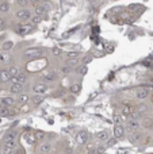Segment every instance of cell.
<instances>
[{"mask_svg": "<svg viewBox=\"0 0 153 154\" xmlns=\"http://www.w3.org/2000/svg\"><path fill=\"white\" fill-rule=\"evenodd\" d=\"M77 60L79 58H69L68 60V64H77Z\"/></svg>", "mask_w": 153, "mask_h": 154, "instance_id": "74e56055", "label": "cell"}, {"mask_svg": "<svg viewBox=\"0 0 153 154\" xmlns=\"http://www.w3.org/2000/svg\"><path fill=\"white\" fill-rule=\"evenodd\" d=\"M21 1H25V0H19V3H21Z\"/></svg>", "mask_w": 153, "mask_h": 154, "instance_id": "7bdbcfd3", "label": "cell"}, {"mask_svg": "<svg viewBox=\"0 0 153 154\" xmlns=\"http://www.w3.org/2000/svg\"><path fill=\"white\" fill-rule=\"evenodd\" d=\"M42 49L41 47H30V49H27V50H25V57H27V58H31V57H37V56H41L42 54Z\"/></svg>", "mask_w": 153, "mask_h": 154, "instance_id": "6da1fadb", "label": "cell"}, {"mask_svg": "<svg viewBox=\"0 0 153 154\" xmlns=\"http://www.w3.org/2000/svg\"><path fill=\"white\" fill-rule=\"evenodd\" d=\"M92 60V57H87V58H86V60H84V62H86V64H87V62H90Z\"/></svg>", "mask_w": 153, "mask_h": 154, "instance_id": "ab89813d", "label": "cell"}, {"mask_svg": "<svg viewBox=\"0 0 153 154\" xmlns=\"http://www.w3.org/2000/svg\"><path fill=\"white\" fill-rule=\"evenodd\" d=\"M142 126L145 128H152L153 127V120L150 118H145L142 119Z\"/></svg>", "mask_w": 153, "mask_h": 154, "instance_id": "ac0fdd59", "label": "cell"}, {"mask_svg": "<svg viewBox=\"0 0 153 154\" xmlns=\"http://www.w3.org/2000/svg\"><path fill=\"white\" fill-rule=\"evenodd\" d=\"M149 95V91L148 88H138L137 92H136V98L140 99V100H142V99H146Z\"/></svg>", "mask_w": 153, "mask_h": 154, "instance_id": "ba28073f", "label": "cell"}, {"mask_svg": "<svg viewBox=\"0 0 153 154\" xmlns=\"http://www.w3.org/2000/svg\"><path fill=\"white\" fill-rule=\"evenodd\" d=\"M132 111H133L132 108L129 107V106H126V107L123 108V111H122V112H123V115H126V116H128V115H130V114H132Z\"/></svg>", "mask_w": 153, "mask_h": 154, "instance_id": "4dcf8cb0", "label": "cell"}, {"mask_svg": "<svg viewBox=\"0 0 153 154\" xmlns=\"http://www.w3.org/2000/svg\"><path fill=\"white\" fill-rule=\"evenodd\" d=\"M112 120H114V123H115V124H121V123H122V116H121L119 114H115V115H114V118H112Z\"/></svg>", "mask_w": 153, "mask_h": 154, "instance_id": "4316f807", "label": "cell"}, {"mask_svg": "<svg viewBox=\"0 0 153 154\" xmlns=\"http://www.w3.org/2000/svg\"><path fill=\"white\" fill-rule=\"evenodd\" d=\"M4 25V21H3V19H1V18H0V27H1V26Z\"/></svg>", "mask_w": 153, "mask_h": 154, "instance_id": "60d3db41", "label": "cell"}, {"mask_svg": "<svg viewBox=\"0 0 153 154\" xmlns=\"http://www.w3.org/2000/svg\"><path fill=\"white\" fill-rule=\"evenodd\" d=\"M87 141H88V133L87 131H79V133L76 134V142L79 145L87 143Z\"/></svg>", "mask_w": 153, "mask_h": 154, "instance_id": "277c9868", "label": "cell"}, {"mask_svg": "<svg viewBox=\"0 0 153 154\" xmlns=\"http://www.w3.org/2000/svg\"><path fill=\"white\" fill-rule=\"evenodd\" d=\"M80 88H82L80 84H73V85L71 87V92L73 93V95H76V93L80 92Z\"/></svg>", "mask_w": 153, "mask_h": 154, "instance_id": "603a6c76", "label": "cell"}, {"mask_svg": "<svg viewBox=\"0 0 153 154\" xmlns=\"http://www.w3.org/2000/svg\"><path fill=\"white\" fill-rule=\"evenodd\" d=\"M26 80H27V77L25 73H18V76L14 77V82H16V84H25Z\"/></svg>", "mask_w": 153, "mask_h": 154, "instance_id": "5bb4252c", "label": "cell"}, {"mask_svg": "<svg viewBox=\"0 0 153 154\" xmlns=\"http://www.w3.org/2000/svg\"><path fill=\"white\" fill-rule=\"evenodd\" d=\"M16 16L19 19H22V21H26V19H30L31 18V12L27 8H22V10L16 11Z\"/></svg>", "mask_w": 153, "mask_h": 154, "instance_id": "5b68a950", "label": "cell"}, {"mask_svg": "<svg viewBox=\"0 0 153 154\" xmlns=\"http://www.w3.org/2000/svg\"><path fill=\"white\" fill-rule=\"evenodd\" d=\"M141 138H142V134L138 133V131H132L129 134V141L130 142H140Z\"/></svg>", "mask_w": 153, "mask_h": 154, "instance_id": "9c48e42d", "label": "cell"}, {"mask_svg": "<svg viewBox=\"0 0 153 154\" xmlns=\"http://www.w3.org/2000/svg\"><path fill=\"white\" fill-rule=\"evenodd\" d=\"M96 138L99 139V141H107L108 139V131H106V130L99 131V133L96 134Z\"/></svg>", "mask_w": 153, "mask_h": 154, "instance_id": "e0dca14e", "label": "cell"}, {"mask_svg": "<svg viewBox=\"0 0 153 154\" xmlns=\"http://www.w3.org/2000/svg\"><path fill=\"white\" fill-rule=\"evenodd\" d=\"M34 137H35V141H42V139L45 138V133L43 131H35Z\"/></svg>", "mask_w": 153, "mask_h": 154, "instance_id": "d4e9b609", "label": "cell"}, {"mask_svg": "<svg viewBox=\"0 0 153 154\" xmlns=\"http://www.w3.org/2000/svg\"><path fill=\"white\" fill-rule=\"evenodd\" d=\"M12 45H14V43L11 41H7V42H4V45L1 46V49H3V50H10L11 47H12Z\"/></svg>", "mask_w": 153, "mask_h": 154, "instance_id": "f1b7e54d", "label": "cell"}, {"mask_svg": "<svg viewBox=\"0 0 153 154\" xmlns=\"http://www.w3.org/2000/svg\"><path fill=\"white\" fill-rule=\"evenodd\" d=\"M15 104V99L14 98H4L3 100H0V106L1 107H12Z\"/></svg>", "mask_w": 153, "mask_h": 154, "instance_id": "30bf717a", "label": "cell"}, {"mask_svg": "<svg viewBox=\"0 0 153 154\" xmlns=\"http://www.w3.org/2000/svg\"><path fill=\"white\" fill-rule=\"evenodd\" d=\"M45 7H42V5H37L35 7V15H39V16H43L45 15Z\"/></svg>", "mask_w": 153, "mask_h": 154, "instance_id": "7402d4cb", "label": "cell"}, {"mask_svg": "<svg viewBox=\"0 0 153 154\" xmlns=\"http://www.w3.org/2000/svg\"><path fill=\"white\" fill-rule=\"evenodd\" d=\"M41 19H42V16L35 15V14H34V16L31 18V22H33L34 25H37V23H39V22H41Z\"/></svg>", "mask_w": 153, "mask_h": 154, "instance_id": "f546056e", "label": "cell"}, {"mask_svg": "<svg viewBox=\"0 0 153 154\" xmlns=\"http://www.w3.org/2000/svg\"><path fill=\"white\" fill-rule=\"evenodd\" d=\"M130 116H132V119H138V116H140V112H138V111H132Z\"/></svg>", "mask_w": 153, "mask_h": 154, "instance_id": "e575fe53", "label": "cell"}, {"mask_svg": "<svg viewBox=\"0 0 153 154\" xmlns=\"http://www.w3.org/2000/svg\"><path fill=\"white\" fill-rule=\"evenodd\" d=\"M117 143V138H111V139H107V145L108 146H114Z\"/></svg>", "mask_w": 153, "mask_h": 154, "instance_id": "836d02e7", "label": "cell"}, {"mask_svg": "<svg viewBox=\"0 0 153 154\" xmlns=\"http://www.w3.org/2000/svg\"><path fill=\"white\" fill-rule=\"evenodd\" d=\"M42 102H43V96H42V95H35V96L33 98V103H34V104H41Z\"/></svg>", "mask_w": 153, "mask_h": 154, "instance_id": "cb8c5ba5", "label": "cell"}, {"mask_svg": "<svg viewBox=\"0 0 153 154\" xmlns=\"http://www.w3.org/2000/svg\"><path fill=\"white\" fill-rule=\"evenodd\" d=\"M16 30H18V34L19 35H26V34H29L31 30H33V25H27V23H22L16 27Z\"/></svg>", "mask_w": 153, "mask_h": 154, "instance_id": "3957f363", "label": "cell"}, {"mask_svg": "<svg viewBox=\"0 0 153 154\" xmlns=\"http://www.w3.org/2000/svg\"><path fill=\"white\" fill-rule=\"evenodd\" d=\"M8 72H10V76L11 77H16V76H18V73H19V70H18V68H16V66H12Z\"/></svg>", "mask_w": 153, "mask_h": 154, "instance_id": "83f0119b", "label": "cell"}, {"mask_svg": "<svg viewBox=\"0 0 153 154\" xmlns=\"http://www.w3.org/2000/svg\"><path fill=\"white\" fill-rule=\"evenodd\" d=\"M138 127H140V122H138L137 119H132V120H129V123H128V131L129 133H132V131H134V130H137Z\"/></svg>", "mask_w": 153, "mask_h": 154, "instance_id": "8fae6325", "label": "cell"}, {"mask_svg": "<svg viewBox=\"0 0 153 154\" xmlns=\"http://www.w3.org/2000/svg\"><path fill=\"white\" fill-rule=\"evenodd\" d=\"M10 80H11V76H10V72H8V70H5V69L0 70V81L8 82Z\"/></svg>", "mask_w": 153, "mask_h": 154, "instance_id": "7c38bea8", "label": "cell"}, {"mask_svg": "<svg viewBox=\"0 0 153 154\" xmlns=\"http://www.w3.org/2000/svg\"><path fill=\"white\" fill-rule=\"evenodd\" d=\"M0 116H3V118L11 116V110H8V107H1V110H0Z\"/></svg>", "mask_w": 153, "mask_h": 154, "instance_id": "d6986e66", "label": "cell"}, {"mask_svg": "<svg viewBox=\"0 0 153 154\" xmlns=\"http://www.w3.org/2000/svg\"><path fill=\"white\" fill-rule=\"evenodd\" d=\"M29 99H30V98H29V95H26V93H25V95H21V96H19L18 102L21 103V104H26V103L29 102Z\"/></svg>", "mask_w": 153, "mask_h": 154, "instance_id": "484cf974", "label": "cell"}, {"mask_svg": "<svg viewBox=\"0 0 153 154\" xmlns=\"http://www.w3.org/2000/svg\"><path fill=\"white\" fill-rule=\"evenodd\" d=\"M137 111H138L140 114H141V112H145V111H146V106H144V104H142V106H140Z\"/></svg>", "mask_w": 153, "mask_h": 154, "instance_id": "8d00e7d4", "label": "cell"}, {"mask_svg": "<svg viewBox=\"0 0 153 154\" xmlns=\"http://www.w3.org/2000/svg\"><path fill=\"white\" fill-rule=\"evenodd\" d=\"M125 134H126V130H125V127L122 124H115V127H114V138L122 139L125 137Z\"/></svg>", "mask_w": 153, "mask_h": 154, "instance_id": "7a4b0ae2", "label": "cell"}, {"mask_svg": "<svg viewBox=\"0 0 153 154\" xmlns=\"http://www.w3.org/2000/svg\"><path fill=\"white\" fill-rule=\"evenodd\" d=\"M16 135H18V133H16V131H8V133L4 135V138H3V143H10V142H15Z\"/></svg>", "mask_w": 153, "mask_h": 154, "instance_id": "8992f818", "label": "cell"}, {"mask_svg": "<svg viewBox=\"0 0 153 154\" xmlns=\"http://www.w3.org/2000/svg\"><path fill=\"white\" fill-rule=\"evenodd\" d=\"M56 78H57V73L56 72H50V73H47V74H45L46 81H54Z\"/></svg>", "mask_w": 153, "mask_h": 154, "instance_id": "44dd1931", "label": "cell"}, {"mask_svg": "<svg viewBox=\"0 0 153 154\" xmlns=\"http://www.w3.org/2000/svg\"><path fill=\"white\" fill-rule=\"evenodd\" d=\"M33 91L35 95H43V93L47 92V85L46 84H37V85H34Z\"/></svg>", "mask_w": 153, "mask_h": 154, "instance_id": "52a82bcc", "label": "cell"}, {"mask_svg": "<svg viewBox=\"0 0 153 154\" xmlns=\"http://www.w3.org/2000/svg\"><path fill=\"white\" fill-rule=\"evenodd\" d=\"M87 70H88V68L86 66V65H83V66L80 68V69H79V73H80V74H83V76H84V74L87 73Z\"/></svg>", "mask_w": 153, "mask_h": 154, "instance_id": "d6a6232c", "label": "cell"}, {"mask_svg": "<svg viewBox=\"0 0 153 154\" xmlns=\"http://www.w3.org/2000/svg\"><path fill=\"white\" fill-rule=\"evenodd\" d=\"M10 10V4L7 3V1H0V12H8Z\"/></svg>", "mask_w": 153, "mask_h": 154, "instance_id": "ffe728a7", "label": "cell"}, {"mask_svg": "<svg viewBox=\"0 0 153 154\" xmlns=\"http://www.w3.org/2000/svg\"><path fill=\"white\" fill-rule=\"evenodd\" d=\"M22 89H23V84H16V82H14L10 88V92L12 95H15V93H21Z\"/></svg>", "mask_w": 153, "mask_h": 154, "instance_id": "4fadbf2b", "label": "cell"}, {"mask_svg": "<svg viewBox=\"0 0 153 154\" xmlns=\"http://www.w3.org/2000/svg\"><path fill=\"white\" fill-rule=\"evenodd\" d=\"M68 58H79V53L71 51V53H68Z\"/></svg>", "mask_w": 153, "mask_h": 154, "instance_id": "1f68e13d", "label": "cell"}, {"mask_svg": "<svg viewBox=\"0 0 153 154\" xmlns=\"http://www.w3.org/2000/svg\"><path fill=\"white\" fill-rule=\"evenodd\" d=\"M25 139H26V142L27 143H30V145H34L37 142L35 141V137H34V133H27L25 134Z\"/></svg>", "mask_w": 153, "mask_h": 154, "instance_id": "2e32d148", "label": "cell"}, {"mask_svg": "<svg viewBox=\"0 0 153 154\" xmlns=\"http://www.w3.org/2000/svg\"><path fill=\"white\" fill-rule=\"evenodd\" d=\"M49 151H50V143H49V142H43V143L39 146V153L47 154Z\"/></svg>", "mask_w": 153, "mask_h": 154, "instance_id": "9a60e30c", "label": "cell"}, {"mask_svg": "<svg viewBox=\"0 0 153 154\" xmlns=\"http://www.w3.org/2000/svg\"><path fill=\"white\" fill-rule=\"evenodd\" d=\"M38 1H39V0H33V3H38Z\"/></svg>", "mask_w": 153, "mask_h": 154, "instance_id": "b9f144b4", "label": "cell"}, {"mask_svg": "<svg viewBox=\"0 0 153 154\" xmlns=\"http://www.w3.org/2000/svg\"><path fill=\"white\" fill-rule=\"evenodd\" d=\"M69 72H71V68H69V66L62 68V73H65V74H66V73H69Z\"/></svg>", "mask_w": 153, "mask_h": 154, "instance_id": "f35d334b", "label": "cell"}, {"mask_svg": "<svg viewBox=\"0 0 153 154\" xmlns=\"http://www.w3.org/2000/svg\"><path fill=\"white\" fill-rule=\"evenodd\" d=\"M53 54H54V56H60V54H61V49L54 47V49H53Z\"/></svg>", "mask_w": 153, "mask_h": 154, "instance_id": "d590c367", "label": "cell"}]
</instances>
